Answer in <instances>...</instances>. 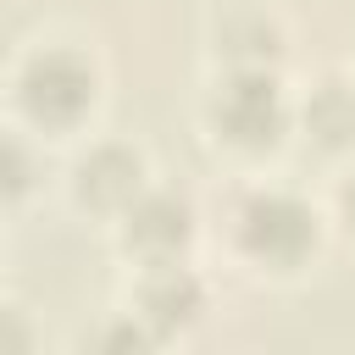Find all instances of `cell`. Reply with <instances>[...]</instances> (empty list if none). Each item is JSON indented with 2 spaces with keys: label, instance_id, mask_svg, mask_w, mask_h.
<instances>
[{
  "label": "cell",
  "instance_id": "obj_7",
  "mask_svg": "<svg viewBox=\"0 0 355 355\" xmlns=\"http://www.w3.org/2000/svg\"><path fill=\"white\" fill-rule=\"evenodd\" d=\"M305 139L322 150H355V83H316L305 100Z\"/></svg>",
  "mask_w": 355,
  "mask_h": 355
},
{
  "label": "cell",
  "instance_id": "obj_6",
  "mask_svg": "<svg viewBox=\"0 0 355 355\" xmlns=\"http://www.w3.org/2000/svg\"><path fill=\"white\" fill-rule=\"evenodd\" d=\"M72 194L89 211H116L122 216L144 194V161H139V150H128V144H94L72 166Z\"/></svg>",
  "mask_w": 355,
  "mask_h": 355
},
{
  "label": "cell",
  "instance_id": "obj_11",
  "mask_svg": "<svg viewBox=\"0 0 355 355\" xmlns=\"http://www.w3.org/2000/svg\"><path fill=\"white\" fill-rule=\"evenodd\" d=\"M338 211H344V222H349V233H355V172H349L344 189H338Z\"/></svg>",
  "mask_w": 355,
  "mask_h": 355
},
{
  "label": "cell",
  "instance_id": "obj_1",
  "mask_svg": "<svg viewBox=\"0 0 355 355\" xmlns=\"http://www.w3.org/2000/svg\"><path fill=\"white\" fill-rule=\"evenodd\" d=\"M100 100V72L83 50L67 44H44L17 67V105L33 128L44 133H67L78 128Z\"/></svg>",
  "mask_w": 355,
  "mask_h": 355
},
{
  "label": "cell",
  "instance_id": "obj_3",
  "mask_svg": "<svg viewBox=\"0 0 355 355\" xmlns=\"http://www.w3.org/2000/svg\"><path fill=\"white\" fill-rule=\"evenodd\" d=\"M239 250L261 272H300L316 255V211L288 189H261L239 211Z\"/></svg>",
  "mask_w": 355,
  "mask_h": 355
},
{
  "label": "cell",
  "instance_id": "obj_2",
  "mask_svg": "<svg viewBox=\"0 0 355 355\" xmlns=\"http://www.w3.org/2000/svg\"><path fill=\"white\" fill-rule=\"evenodd\" d=\"M205 128L239 155H261L288 133V100L266 67H233L205 100Z\"/></svg>",
  "mask_w": 355,
  "mask_h": 355
},
{
  "label": "cell",
  "instance_id": "obj_5",
  "mask_svg": "<svg viewBox=\"0 0 355 355\" xmlns=\"http://www.w3.org/2000/svg\"><path fill=\"white\" fill-rule=\"evenodd\" d=\"M200 311H205V288H200V277H194L183 261H150V266H139L133 316H139L155 338L183 333Z\"/></svg>",
  "mask_w": 355,
  "mask_h": 355
},
{
  "label": "cell",
  "instance_id": "obj_9",
  "mask_svg": "<svg viewBox=\"0 0 355 355\" xmlns=\"http://www.w3.org/2000/svg\"><path fill=\"white\" fill-rule=\"evenodd\" d=\"M28 189H33V150L11 128H0V205L22 200Z\"/></svg>",
  "mask_w": 355,
  "mask_h": 355
},
{
  "label": "cell",
  "instance_id": "obj_4",
  "mask_svg": "<svg viewBox=\"0 0 355 355\" xmlns=\"http://www.w3.org/2000/svg\"><path fill=\"white\" fill-rule=\"evenodd\" d=\"M194 239V205L172 189H144L128 211H122V250L150 266V261H183Z\"/></svg>",
  "mask_w": 355,
  "mask_h": 355
},
{
  "label": "cell",
  "instance_id": "obj_8",
  "mask_svg": "<svg viewBox=\"0 0 355 355\" xmlns=\"http://www.w3.org/2000/svg\"><path fill=\"white\" fill-rule=\"evenodd\" d=\"M155 349H161V338H155L133 311L94 322V327L83 333V344H78V355H155Z\"/></svg>",
  "mask_w": 355,
  "mask_h": 355
},
{
  "label": "cell",
  "instance_id": "obj_10",
  "mask_svg": "<svg viewBox=\"0 0 355 355\" xmlns=\"http://www.w3.org/2000/svg\"><path fill=\"white\" fill-rule=\"evenodd\" d=\"M33 349V322L22 316V305L0 300V355H28Z\"/></svg>",
  "mask_w": 355,
  "mask_h": 355
}]
</instances>
